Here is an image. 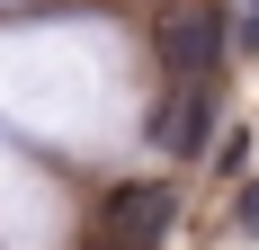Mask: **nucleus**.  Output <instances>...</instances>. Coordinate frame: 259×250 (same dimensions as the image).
<instances>
[{
	"label": "nucleus",
	"mask_w": 259,
	"mask_h": 250,
	"mask_svg": "<svg viewBox=\"0 0 259 250\" xmlns=\"http://www.w3.org/2000/svg\"><path fill=\"white\" fill-rule=\"evenodd\" d=\"M224 54H233V18H224L214 0H170L152 18V72H161V90H214Z\"/></svg>",
	"instance_id": "1"
},
{
	"label": "nucleus",
	"mask_w": 259,
	"mask_h": 250,
	"mask_svg": "<svg viewBox=\"0 0 259 250\" xmlns=\"http://www.w3.org/2000/svg\"><path fill=\"white\" fill-rule=\"evenodd\" d=\"M179 224V197L161 188V179H125V188H107L99 215H90V241L80 250H161Z\"/></svg>",
	"instance_id": "2"
},
{
	"label": "nucleus",
	"mask_w": 259,
	"mask_h": 250,
	"mask_svg": "<svg viewBox=\"0 0 259 250\" xmlns=\"http://www.w3.org/2000/svg\"><path fill=\"white\" fill-rule=\"evenodd\" d=\"M143 134H152V152H170V161H197V152L224 134V107H214V90H161V99L143 107Z\"/></svg>",
	"instance_id": "3"
},
{
	"label": "nucleus",
	"mask_w": 259,
	"mask_h": 250,
	"mask_svg": "<svg viewBox=\"0 0 259 250\" xmlns=\"http://www.w3.org/2000/svg\"><path fill=\"white\" fill-rule=\"evenodd\" d=\"M233 215H241V232L259 241V188H241V205H233Z\"/></svg>",
	"instance_id": "4"
}]
</instances>
